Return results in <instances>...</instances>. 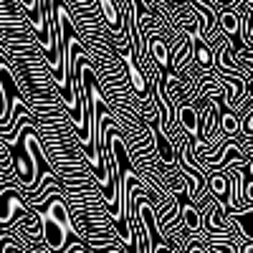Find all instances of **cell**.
<instances>
[{
	"label": "cell",
	"mask_w": 253,
	"mask_h": 253,
	"mask_svg": "<svg viewBox=\"0 0 253 253\" xmlns=\"http://www.w3.org/2000/svg\"><path fill=\"white\" fill-rule=\"evenodd\" d=\"M190 43H193L190 56H193V61L198 63L200 71H210V69L215 66V53H213V48H210L200 36H193V38H190Z\"/></svg>",
	"instance_id": "1"
},
{
	"label": "cell",
	"mask_w": 253,
	"mask_h": 253,
	"mask_svg": "<svg viewBox=\"0 0 253 253\" xmlns=\"http://www.w3.org/2000/svg\"><path fill=\"white\" fill-rule=\"evenodd\" d=\"M238 253H253V243H241L238 246Z\"/></svg>",
	"instance_id": "2"
}]
</instances>
